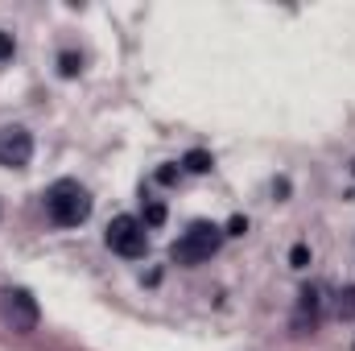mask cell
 <instances>
[{"label":"cell","instance_id":"cell-10","mask_svg":"<svg viewBox=\"0 0 355 351\" xmlns=\"http://www.w3.org/2000/svg\"><path fill=\"white\" fill-rule=\"evenodd\" d=\"M79 67H83V62H79L75 54H62V67H58V71H62V75L71 79V75H79Z\"/></svg>","mask_w":355,"mask_h":351},{"label":"cell","instance_id":"cell-5","mask_svg":"<svg viewBox=\"0 0 355 351\" xmlns=\"http://www.w3.org/2000/svg\"><path fill=\"white\" fill-rule=\"evenodd\" d=\"M4 318L12 323V331H33L37 327V302L25 289H8L4 293Z\"/></svg>","mask_w":355,"mask_h":351},{"label":"cell","instance_id":"cell-3","mask_svg":"<svg viewBox=\"0 0 355 351\" xmlns=\"http://www.w3.org/2000/svg\"><path fill=\"white\" fill-rule=\"evenodd\" d=\"M107 248H112V252H120V257H128V261H141V257H145V248H149L145 223H141V219H132V215H116V219L107 223Z\"/></svg>","mask_w":355,"mask_h":351},{"label":"cell","instance_id":"cell-11","mask_svg":"<svg viewBox=\"0 0 355 351\" xmlns=\"http://www.w3.org/2000/svg\"><path fill=\"white\" fill-rule=\"evenodd\" d=\"M244 232H248V219H240V215H236V219L227 223V236H244Z\"/></svg>","mask_w":355,"mask_h":351},{"label":"cell","instance_id":"cell-8","mask_svg":"<svg viewBox=\"0 0 355 351\" xmlns=\"http://www.w3.org/2000/svg\"><path fill=\"white\" fill-rule=\"evenodd\" d=\"M12 54H17V42H12V33H4V29H0V62H8Z\"/></svg>","mask_w":355,"mask_h":351},{"label":"cell","instance_id":"cell-9","mask_svg":"<svg viewBox=\"0 0 355 351\" xmlns=\"http://www.w3.org/2000/svg\"><path fill=\"white\" fill-rule=\"evenodd\" d=\"M162 219H166V207H162V203H149V211H145V223H149V228H157Z\"/></svg>","mask_w":355,"mask_h":351},{"label":"cell","instance_id":"cell-6","mask_svg":"<svg viewBox=\"0 0 355 351\" xmlns=\"http://www.w3.org/2000/svg\"><path fill=\"white\" fill-rule=\"evenodd\" d=\"M339 318H347V323H355V285H352V289H343V293H339Z\"/></svg>","mask_w":355,"mask_h":351},{"label":"cell","instance_id":"cell-12","mask_svg":"<svg viewBox=\"0 0 355 351\" xmlns=\"http://www.w3.org/2000/svg\"><path fill=\"white\" fill-rule=\"evenodd\" d=\"M306 257H310V252H306V248H302V244H297V248H293V264H297V268H302V264H306Z\"/></svg>","mask_w":355,"mask_h":351},{"label":"cell","instance_id":"cell-2","mask_svg":"<svg viewBox=\"0 0 355 351\" xmlns=\"http://www.w3.org/2000/svg\"><path fill=\"white\" fill-rule=\"evenodd\" d=\"M219 244H223V228L198 219V223H190V228L182 232V240H174L170 257H174L178 264H202L219 252Z\"/></svg>","mask_w":355,"mask_h":351},{"label":"cell","instance_id":"cell-7","mask_svg":"<svg viewBox=\"0 0 355 351\" xmlns=\"http://www.w3.org/2000/svg\"><path fill=\"white\" fill-rule=\"evenodd\" d=\"M186 170H190V174H207V170H211V157L194 149V153H186Z\"/></svg>","mask_w":355,"mask_h":351},{"label":"cell","instance_id":"cell-4","mask_svg":"<svg viewBox=\"0 0 355 351\" xmlns=\"http://www.w3.org/2000/svg\"><path fill=\"white\" fill-rule=\"evenodd\" d=\"M33 157V137L25 128H0V166L21 170Z\"/></svg>","mask_w":355,"mask_h":351},{"label":"cell","instance_id":"cell-1","mask_svg":"<svg viewBox=\"0 0 355 351\" xmlns=\"http://www.w3.org/2000/svg\"><path fill=\"white\" fill-rule=\"evenodd\" d=\"M46 211H50V219H54L58 228H79L91 215V194L79 182L62 178V182H54V186L46 190Z\"/></svg>","mask_w":355,"mask_h":351}]
</instances>
